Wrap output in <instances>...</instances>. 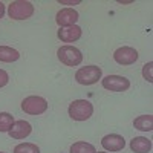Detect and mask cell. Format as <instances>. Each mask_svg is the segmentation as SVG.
I'll return each mask as SVG.
<instances>
[{
  "label": "cell",
  "mask_w": 153,
  "mask_h": 153,
  "mask_svg": "<svg viewBox=\"0 0 153 153\" xmlns=\"http://www.w3.org/2000/svg\"><path fill=\"white\" fill-rule=\"evenodd\" d=\"M68 113L74 121H87L94 113V106L87 100H74L68 107Z\"/></svg>",
  "instance_id": "1"
},
{
  "label": "cell",
  "mask_w": 153,
  "mask_h": 153,
  "mask_svg": "<svg viewBox=\"0 0 153 153\" xmlns=\"http://www.w3.org/2000/svg\"><path fill=\"white\" fill-rule=\"evenodd\" d=\"M34 5L26 0H16L8 6V16L12 20H28L34 16Z\"/></svg>",
  "instance_id": "2"
},
{
  "label": "cell",
  "mask_w": 153,
  "mask_h": 153,
  "mask_svg": "<svg viewBox=\"0 0 153 153\" xmlns=\"http://www.w3.org/2000/svg\"><path fill=\"white\" fill-rule=\"evenodd\" d=\"M57 57H58V60L63 63V65L69 66V68L78 66V65H81V61H83L81 51L78 48H75V46H71V45H65V46L58 48Z\"/></svg>",
  "instance_id": "3"
},
{
  "label": "cell",
  "mask_w": 153,
  "mask_h": 153,
  "mask_svg": "<svg viewBox=\"0 0 153 153\" xmlns=\"http://www.w3.org/2000/svg\"><path fill=\"white\" fill-rule=\"evenodd\" d=\"M101 76H103V69L95 65H91V66L80 68L75 72V81L83 86H91V84L98 83V80H101Z\"/></svg>",
  "instance_id": "4"
},
{
  "label": "cell",
  "mask_w": 153,
  "mask_h": 153,
  "mask_svg": "<svg viewBox=\"0 0 153 153\" xmlns=\"http://www.w3.org/2000/svg\"><path fill=\"white\" fill-rule=\"evenodd\" d=\"M48 101L43 97L31 95L22 101V110L28 115H42L48 110Z\"/></svg>",
  "instance_id": "5"
},
{
  "label": "cell",
  "mask_w": 153,
  "mask_h": 153,
  "mask_svg": "<svg viewBox=\"0 0 153 153\" xmlns=\"http://www.w3.org/2000/svg\"><path fill=\"white\" fill-rule=\"evenodd\" d=\"M101 84L110 92H126L130 87V81L121 75H107L101 78Z\"/></svg>",
  "instance_id": "6"
},
{
  "label": "cell",
  "mask_w": 153,
  "mask_h": 153,
  "mask_svg": "<svg viewBox=\"0 0 153 153\" xmlns=\"http://www.w3.org/2000/svg\"><path fill=\"white\" fill-rule=\"evenodd\" d=\"M138 51L130 46H121L113 52V60L121 66H129L138 60Z\"/></svg>",
  "instance_id": "7"
},
{
  "label": "cell",
  "mask_w": 153,
  "mask_h": 153,
  "mask_svg": "<svg viewBox=\"0 0 153 153\" xmlns=\"http://www.w3.org/2000/svg\"><path fill=\"white\" fill-rule=\"evenodd\" d=\"M78 12H76L74 8H63L57 12L55 16V22L60 28H69V26H74L78 20Z\"/></svg>",
  "instance_id": "8"
},
{
  "label": "cell",
  "mask_w": 153,
  "mask_h": 153,
  "mask_svg": "<svg viewBox=\"0 0 153 153\" xmlns=\"http://www.w3.org/2000/svg\"><path fill=\"white\" fill-rule=\"evenodd\" d=\"M101 146L106 152H120L126 146V139L118 133H109L101 138Z\"/></svg>",
  "instance_id": "9"
},
{
  "label": "cell",
  "mask_w": 153,
  "mask_h": 153,
  "mask_svg": "<svg viewBox=\"0 0 153 153\" xmlns=\"http://www.w3.org/2000/svg\"><path fill=\"white\" fill-rule=\"evenodd\" d=\"M31 132H32V126L25 120H19V121H14V124L11 126L8 135L12 139H25L31 135Z\"/></svg>",
  "instance_id": "10"
},
{
  "label": "cell",
  "mask_w": 153,
  "mask_h": 153,
  "mask_svg": "<svg viewBox=\"0 0 153 153\" xmlns=\"http://www.w3.org/2000/svg\"><path fill=\"white\" fill-rule=\"evenodd\" d=\"M81 28L76 26V25H74V26H69V28H60L57 35L58 38L63 42V43H74L76 40H80L81 38Z\"/></svg>",
  "instance_id": "11"
},
{
  "label": "cell",
  "mask_w": 153,
  "mask_h": 153,
  "mask_svg": "<svg viewBox=\"0 0 153 153\" xmlns=\"http://www.w3.org/2000/svg\"><path fill=\"white\" fill-rule=\"evenodd\" d=\"M130 150L133 153H150L152 139H149L146 136H135L130 141Z\"/></svg>",
  "instance_id": "12"
},
{
  "label": "cell",
  "mask_w": 153,
  "mask_h": 153,
  "mask_svg": "<svg viewBox=\"0 0 153 153\" xmlns=\"http://www.w3.org/2000/svg\"><path fill=\"white\" fill-rule=\"evenodd\" d=\"M133 127L141 132H152L153 130V117L152 115H141L133 120Z\"/></svg>",
  "instance_id": "13"
},
{
  "label": "cell",
  "mask_w": 153,
  "mask_h": 153,
  "mask_svg": "<svg viewBox=\"0 0 153 153\" xmlns=\"http://www.w3.org/2000/svg\"><path fill=\"white\" fill-rule=\"evenodd\" d=\"M20 58L19 51L9 46H0V61L2 63H14Z\"/></svg>",
  "instance_id": "14"
},
{
  "label": "cell",
  "mask_w": 153,
  "mask_h": 153,
  "mask_svg": "<svg viewBox=\"0 0 153 153\" xmlns=\"http://www.w3.org/2000/svg\"><path fill=\"white\" fill-rule=\"evenodd\" d=\"M95 147L91 143H86V141H78V143H74L69 149V153H95Z\"/></svg>",
  "instance_id": "15"
},
{
  "label": "cell",
  "mask_w": 153,
  "mask_h": 153,
  "mask_svg": "<svg viewBox=\"0 0 153 153\" xmlns=\"http://www.w3.org/2000/svg\"><path fill=\"white\" fill-rule=\"evenodd\" d=\"M12 124H14V117L8 112H0V132L8 133Z\"/></svg>",
  "instance_id": "16"
},
{
  "label": "cell",
  "mask_w": 153,
  "mask_h": 153,
  "mask_svg": "<svg viewBox=\"0 0 153 153\" xmlns=\"http://www.w3.org/2000/svg\"><path fill=\"white\" fill-rule=\"evenodd\" d=\"M14 153H40V147L32 143H20L14 147Z\"/></svg>",
  "instance_id": "17"
},
{
  "label": "cell",
  "mask_w": 153,
  "mask_h": 153,
  "mask_svg": "<svg viewBox=\"0 0 153 153\" xmlns=\"http://www.w3.org/2000/svg\"><path fill=\"white\" fill-rule=\"evenodd\" d=\"M153 63L152 61H149V63H146V65L143 66V76H144V80L147 81V83H153Z\"/></svg>",
  "instance_id": "18"
},
{
  "label": "cell",
  "mask_w": 153,
  "mask_h": 153,
  "mask_svg": "<svg viewBox=\"0 0 153 153\" xmlns=\"http://www.w3.org/2000/svg\"><path fill=\"white\" fill-rule=\"evenodd\" d=\"M8 81H9V75H8V72L3 71V69H0V87H5V86L8 84Z\"/></svg>",
  "instance_id": "19"
},
{
  "label": "cell",
  "mask_w": 153,
  "mask_h": 153,
  "mask_svg": "<svg viewBox=\"0 0 153 153\" xmlns=\"http://www.w3.org/2000/svg\"><path fill=\"white\" fill-rule=\"evenodd\" d=\"M61 5H78L81 3V0H60Z\"/></svg>",
  "instance_id": "20"
},
{
  "label": "cell",
  "mask_w": 153,
  "mask_h": 153,
  "mask_svg": "<svg viewBox=\"0 0 153 153\" xmlns=\"http://www.w3.org/2000/svg\"><path fill=\"white\" fill-rule=\"evenodd\" d=\"M3 16H5V5L0 2V19H2Z\"/></svg>",
  "instance_id": "21"
},
{
  "label": "cell",
  "mask_w": 153,
  "mask_h": 153,
  "mask_svg": "<svg viewBox=\"0 0 153 153\" xmlns=\"http://www.w3.org/2000/svg\"><path fill=\"white\" fill-rule=\"evenodd\" d=\"M95 153H109V152H95Z\"/></svg>",
  "instance_id": "22"
},
{
  "label": "cell",
  "mask_w": 153,
  "mask_h": 153,
  "mask_svg": "<svg viewBox=\"0 0 153 153\" xmlns=\"http://www.w3.org/2000/svg\"><path fill=\"white\" fill-rule=\"evenodd\" d=\"M0 153H5V152H0Z\"/></svg>",
  "instance_id": "23"
}]
</instances>
